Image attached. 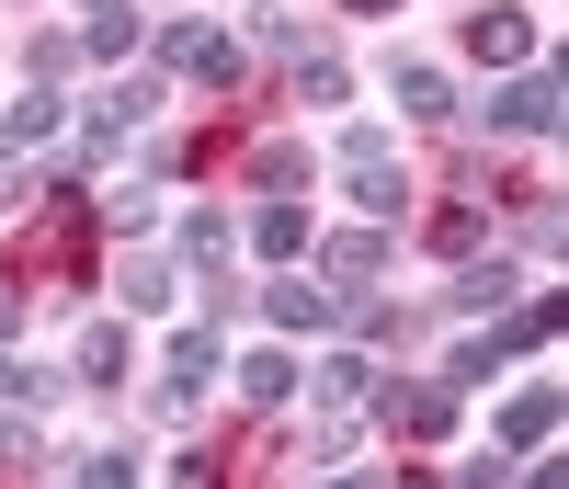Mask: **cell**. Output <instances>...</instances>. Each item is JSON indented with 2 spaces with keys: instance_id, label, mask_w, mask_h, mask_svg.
Listing matches in <instances>:
<instances>
[{
  "instance_id": "cell-22",
  "label": "cell",
  "mask_w": 569,
  "mask_h": 489,
  "mask_svg": "<svg viewBox=\"0 0 569 489\" xmlns=\"http://www.w3.org/2000/svg\"><path fill=\"white\" fill-rule=\"evenodd\" d=\"M182 262L217 273V262H228V228H217V217H182Z\"/></svg>"
},
{
  "instance_id": "cell-1",
  "label": "cell",
  "mask_w": 569,
  "mask_h": 489,
  "mask_svg": "<svg viewBox=\"0 0 569 489\" xmlns=\"http://www.w3.org/2000/svg\"><path fill=\"white\" fill-rule=\"evenodd\" d=\"M160 69H182V80L217 91V80H240V46H228L217 23H171V34H160Z\"/></svg>"
},
{
  "instance_id": "cell-28",
  "label": "cell",
  "mask_w": 569,
  "mask_h": 489,
  "mask_svg": "<svg viewBox=\"0 0 569 489\" xmlns=\"http://www.w3.org/2000/svg\"><path fill=\"white\" fill-rule=\"evenodd\" d=\"M376 489H445V478H421V467H410V478H376Z\"/></svg>"
},
{
  "instance_id": "cell-9",
  "label": "cell",
  "mask_w": 569,
  "mask_h": 489,
  "mask_svg": "<svg viewBox=\"0 0 569 489\" xmlns=\"http://www.w3.org/2000/svg\"><path fill=\"white\" fill-rule=\"evenodd\" d=\"M206 376H217V330H182L171 353H160V410H182V399H194Z\"/></svg>"
},
{
  "instance_id": "cell-26",
  "label": "cell",
  "mask_w": 569,
  "mask_h": 489,
  "mask_svg": "<svg viewBox=\"0 0 569 489\" xmlns=\"http://www.w3.org/2000/svg\"><path fill=\"white\" fill-rule=\"evenodd\" d=\"M456 489H512V467H501V456H479V467H467Z\"/></svg>"
},
{
  "instance_id": "cell-13",
  "label": "cell",
  "mask_w": 569,
  "mask_h": 489,
  "mask_svg": "<svg viewBox=\"0 0 569 489\" xmlns=\"http://www.w3.org/2000/svg\"><path fill=\"white\" fill-rule=\"evenodd\" d=\"M433 251H445V262H479V251H490V217H479V206H445V217H433Z\"/></svg>"
},
{
  "instance_id": "cell-27",
  "label": "cell",
  "mask_w": 569,
  "mask_h": 489,
  "mask_svg": "<svg viewBox=\"0 0 569 489\" xmlns=\"http://www.w3.org/2000/svg\"><path fill=\"white\" fill-rule=\"evenodd\" d=\"M12 193H23V160H12V149H0V206H12Z\"/></svg>"
},
{
  "instance_id": "cell-15",
  "label": "cell",
  "mask_w": 569,
  "mask_h": 489,
  "mask_svg": "<svg viewBox=\"0 0 569 489\" xmlns=\"http://www.w3.org/2000/svg\"><path fill=\"white\" fill-rule=\"evenodd\" d=\"M80 46H91V58H126V46H137V12H126V0H91Z\"/></svg>"
},
{
  "instance_id": "cell-6",
  "label": "cell",
  "mask_w": 569,
  "mask_h": 489,
  "mask_svg": "<svg viewBox=\"0 0 569 489\" xmlns=\"http://www.w3.org/2000/svg\"><path fill=\"white\" fill-rule=\"evenodd\" d=\"M262 319H273V330H330V319H342V297H330V285H308V273H273Z\"/></svg>"
},
{
  "instance_id": "cell-29",
  "label": "cell",
  "mask_w": 569,
  "mask_h": 489,
  "mask_svg": "<svg viewBox=\"0 0 569 489\" xmlns=\"http://www.w3.org/2000/svg\"><path fill=\"white\" fill-rule=\"evenodd\" d=\"M319 489H376V478H353V467H342V478H319Z\"/></svg>"
},
{
  "instance_id": "cell-3",
  "label": "cell",
  "mask_w": 569,
  "mask_h": 489,
  "mask_svg": "<svg viewBox=\"0 0 569 489\" xmlns=\"http://www.w3.org/2000/svg\"><path fill=\"white\" fill-rule=\"evenodd\" d=\"M479 126H490V137H547V126H558V80H536V69H525V80H501Z\"/></svg>"
},
{
  "instance_id": "cell-23",
  "label": "cell",
  "mask_w": 569,
  "mask_h": 489,
  "mask_svg": "<svg viewBox=\"0 0 569 489\" xmlns=\"http://www.w3.org/2000/svg\"><path fill=\"white\" fill-rule=\"evenodd\" d=\"M80 489H137V456L103 445V456H80Z\"/></svg>"
},
{
  "instance_id": "cell-19",
  "label": "cell",
  "mask_w": 569,
  "mask_h": 489,
  "mask_svg": "<svg viewBox=\"0 0 569 489\" xmlns=\"http://www.w3.org/2000/svg\"><path fill=\"white\" fill-rule=\"evenodd\" d=\"M80 376H91V387H114V376H126V330H114V319H103V330H80Z\"/></svg>"
},
{
  "instance_id": "cell-8",
  "label": "cell",
  "mask_w": 569,
  "mask_h": 489,
  "mask_svg": "<svg viewBox=\"0 0 569 489\" xmlns=\"http://www.w3.org/2000/svg\"><path fill=\"white\" fill-rule=\"evenodd\" d=\"M547 432H558V387H512L501 399V456H536Z\"/></svg>"
},
{
  "instance_id": "cell-30",
  "label": "cell",
  "mask_w": 569,
  "mask_h": 489,
  "mask_svg": "<svg viewBox=\"0 0 569 489\" xmlns=\"http://www.w3.org/2000/svg\"><path fill=\"white\" fill-rule=\"evenodd\" d=\"M342 12H388V0H342Z\"/></svg>"
},
{
  "instance_id": "cell-14",
  "label": "cell",
  "mask_w": 569,
  "mask_h": 489,
  "mask_svg": "<svg viewBox=\"0 0 569 489\" xmlns=\"http://www.w3.org/2000/svg\"><path fill=\"white\" fill-rule=\"evenodd\" d=\"M558 319H569V308H558V297H536V308H512L490 341H501V353H536V341H558Z\"/></svg>"
},
{
  "instance_id": "cell-2",
  "label": "cell",
  "mask_w": 569,
  "mask_h": 489,
  "mask_svg": "<svg viewBox=\"0 0 569 489\" xmlns=\"http://www.w3.org/2000/svg\"><path fill=\"white\" fill-rule=\"evenodd\" d=\"M342 171H353V206H365V217H399V160H388V137H376V126L342 137Z\"/></svg>"
},
{
  "instance_id": "cell-17",
  "label": "cell",
  "mask_w": 569,
  "mask_h": 489,
  "mask_svg": "<svg viewBox=\"0 0 569 489\" xmlns=\"http://www.w3.org/2000/svg\"><path fill=\"white\" fill-rule=\"evenodd\" d=\"M240 399H262V410L297 399V353H251V365H240Z\"/></svg>"
},
{
  "instance_id": "cell-7",
  "label": "cell",
  "mask_w": 569,
  "mask_h": 489,
  "mask_svg": "<svg viewBox=\"0 0 569 489\" xmlns=\"http://www.w3.org/2000/svg\"><path fill=\"white\" fill-rule=\"evenodd\" d=\"M319 273L342 285V297H353V285H376V273H388V228H342V239L319 251Z\"/></svg>"
},
{
  "instance_id": "cell-12",
  "label": "cell",
  "mask_w": 569,
  "mask_h": 489,
  "mask_svg": "<svg viewBox=\"0 0 569 489\" xmlns=\"http://www.w3.org/2000/svg\"><path fill=\"white\" fill-rule=\"evenodd\" d=\"M251 251H262V262H297V251H308V206H284V193H273V206L251 217Z\"/></svg>"
},
{
  "instance_id": "cell-4",
  "label": "cell",
  "mask_w": 569,
  "mask_h": 489,
  "mask_svg": "<svg viewBox=\"0 0 569 489\" xmlns=\"http://www.w3.org/2000/svg\"><path fill=\"white\" fill-rule=\"evenodd\" d=\"M467 58H479V69H525V58H536V12H512V0H490V12L467 23Z\"/></svg>"
},
{
  "instance_id": "cell-20",
  "label": "cell",
  "mask_w": 569,
  "mask_h": 489,
  "mask_svg": "<svg viewBox=\"0 0 569 489\" xmlns=\"http://www.w3.org/2000/svg\"><path fill=\"white\" fill-rule=\"evenodd\" d=\"M114 297H126V308H160V297H171V273L137 251V262H114Z\"/></svg>"
},
{
  "instance_id": "cell-16",
  "label": "cell",
  "mask_w": 569,
  "mask_h": 489,
  "mask_svg": "<svg viewBox=\"0 0 569 489\" xmlns=\"http://www.w3.org/2000/svg\"><path fill=\"white\" fill-rule=\"evenodd\" d=\"M342 91H353V69L330 58V46H308V58H297V103H342Z\"/></svg>"
},
{
  "instance_id": "cell-11",
  "label": "cell",
  "mask_w": 569,
  "mask_h": 489,
  "mask_svg": "<svg viewBox=\"0 0 569 489\" xmlns=\"http://www.w3.org/2000/svg\"><path fill=\"white\" fill-rule=\"evenodd\" d=\"M319 399H330V421L376 410V365H365V353H330V365H319Z\"/></svg>"
},
{
  "instance_id": "cell-5",
  "label": "cell",
  "mask_w": 569,
  "mask_h": 489,
  "mask_svg": "<svg viewBox=\"0 0 569 489\" xmlns=\"http://www.w3.org/2000/svg\"><path fill=\"white\" fill-rule=\"evenodd\" d=\"M388 421L410 432V445H445V432H456V387H433V376H421V387H388Z\"/></svg>"
},
{
  "instance_id": "cell-25",
  "label": "cell",
  "mask_w": 569,
  "mask_h": 489,
  "mask_svg": "<svg viewBox=\"0 0 569 489\" xmlns=\"http://www.w3.org/2000/svg\"><path fill=\"white\" fill-rule=\"evenodd\" d=\"M23 399H46V376H34V365H12V353H0V410H23Z\"/></svg>"
},
{
  "instance_id": "cell-24",
  "label": "cell",
  "mask_w": 569,
  "mask_h": 489,
  "mask_svg": "<svg viewBox=\"0 0 569 489\" xmlns=\"http://www.w3.org/2000/svg\"><path fill=\"white\" fill-rule=\"evenodd\" d=\"M251 171H262V182H273V193H297V182H308V149H284V137H273V149H262V160H251Z\"/></svg>"
},
{
  "instance_id": "cell-10",
  "label": "cell",
  "mask_w": 569,
  "mask_h": 489,
  "mask_svg": "<svg viewBox=\"0 0 569 489\" xmlns=\"http://www.w3.org/2000/svg\"><path fill=\"white\" fill-rule=\"evenodd\" d=\"M388 91H399V114H421V126H445V114H456V80H445V69H421V58H399Z\"/></svg>"
},
{
  "instance_id": "cell-21",
  "label": "cell",
  "mask_w": 569,
  "mask_h": 489,
  "mask_svg": "<svg viewBox=\"0 0 569 489\" xmlns=\"http://www.w3.org/2000/svg\"><path fill=\"white\" fill-rule=\"evenodd\" d=\"M34 137H58V91H23L12 103V149H34Z\"/></svg>"
},
{
  "instance_id": "cell-18",
  "label": "cell",
  "mask_w": 569,
  "mask_h": 489,
  "mask_svg": "<svg viewBox=\"0 0 569 489\" xmlns=\"http://www.w3.org/2000/svg\"><path fill=\"white\" fill-rule=\"evenodd\" d=\"M456 308H467V319H479V308H512V273H501V262H467V273H456Z\"/></svg>"
}]
</instances>
